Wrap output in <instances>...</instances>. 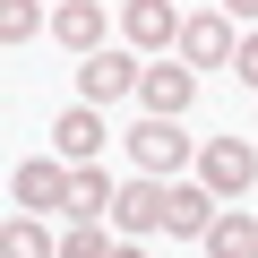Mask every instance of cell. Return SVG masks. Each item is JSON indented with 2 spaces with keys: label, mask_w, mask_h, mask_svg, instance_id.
<instances>
[{
  "label": "cell",
  "mask_w": 258,
  "mask_h": 258,
  "mask_svg": "<svg viewBox=\"0 0 258 258\" xmlns=\"http://www.w3.org/2000/svg\"><path fill=\"white\" fill-rule=\"evenodd\" d=\"M35 26H43L35 0H0V43H35Z\"/></svg>",
  "instance_id": "9a60e30c"
},
{
  "label": "cell",
  "mask_w": 258,
  "mask_h": 258,
  "mask_svg": "<svg viewBox=\"0 0 258 258\" xmlns=\"http://www.w3.org/2000/svg\"><path fill=\"white\" fill-rule=\"evenodd\" d=\"M52 35L86 60V52H103V0H60L52 9Z\"/></svg>",
  "instance_id": "30bf717a"
},
{
  "label": "cell",
  "mask_w": 258,
  "mask_h": 258,
  "mask_svg": "<svg viewBox=\"0 0 258 258\" xmlns=\"http://www.w3.org/2000/svg\"><path fill=\"white\" fill-rule=\"evenodd\" d=\"M112 258H147V249H129V241H120V249H112Z\"/></svg>",
  "instance_id": "d6986e66"
},
{
  "label": "cell",
  "mask_w": 258,
  "mask_h": 258,
  "mask_svg": "<svg viewBox=\"0 0 258 258\" xmlns=\"http://www.w3.org/2000/svg\"><path fill=\"white\" fill-rule=\"evenodd\" d=\"M112 207H120V189H112V181H103L95 164H78V181H69V215H86V224H103Z\"/></svg>",
  "instance_id": "5bb4252c"
},
{
  "label": "cell",
  "mask_w": 258,
  "mask_h": 258,
  "mask_svg": "<svg viewBox=\"0 0 258 258\" xmlns=\"http://www.w3.org/2000/svg\"><path fill=\"white\" fill-rule=\"evenodd\" d=\"M207 224H215V189H207V181H198V189H189V181H172L164 232H181V241H189V232H207Z\"/></svg>",
  "instance_id": "7c38bea8"
},
{
  "label": "cell",
  "mask_w": 258,
  "mask_h": 258,
  "mask_svg": "<svg viewBox=\"0 0 258 258\" xmlns=\"http://www.w3.org/2000/svg\"><path fill=\"white\" fill-rule=\"evenodd\" d=\"M232 78H241V86L258 95V35H241V52H232Z\"/></svg>",
  "instance_id": "e0dca14e"
},
{
  "label": "cell",
  "mask_w": 258,
  "mask_h": 258,
  "mask_svg": "<svg viewBox=\"0 0 258 258\" xmlns=\"http://www.w3.org/2000/svg\"><path fill=\"white\" fill-rule=\"evenodd\" d=\"M103 138H112V129H103V103H69V112L52 120V147H60L69 164H95Z\"/></svg>",
  "instance_id": "9c48e42d"
},
{
  "label": "cell",
  "mask_w": 258,
  "mask_h": 258,
  "mask_svg": "<svg viewBox=\"0 0 258 258\" xmlns=\"http://www.w3.org/2000/svg\"><path fill=\"white\" fill-rule=\"evenodd\" d=\"M69 181H78V164H69V155H26L9 189H18V207H26V215H52V207L69 215Z\"/></svg>",
  "instance_id": "7a4b0ae2"
},
{
  "label": "cell",
  "mask_w": 258,
  "mask_h": 258,
  "mask_svg": "<svg viewBox=\"0 0 258 258\" xmlns=\"http://www.w3.org/2000/svg\"><path fill=\"white\" fill-rule=\"evenodd\" d=\"M138 60H129V52H86L78 60V103H120V95H138Z\"/></svg>",
  "instance_id": "277c9868"
},
{
  "label": "cell",
  "mask_w": 258,
  "mask_h": 258,
  "mask_svg": "<svg viewBox=\"0 0 258 258\" xmlns=\"http://www.w3.org/2000/svg\"><path fill=\"white\" fill-rule=\"evenodd\" d=\"M60 258H112V241H103V224H86V215H69V241H60Z\"/></svg>",
  "instance_id": "2e32d148"
},
{
  "label": "cell",
  "mask_w": 258,
  "mask_h": 258,
  "mask_svg": "<svg viewBox=\"0 0 258 258\" xmlns=\"http://www.w3.org/2000/svg\"><path fill=\"white\" fill-rule=\"evenodd\" d=\"M224 18H258V0H224Z\"/></svg>",
  "instance_id": "ac0fdd59"
},
{
  "label": "cell",
  "mask_w": 258,
  "mask_h": 258,
  "mask_svg": "<svg viewBox=\"0 0 258 258\" xmlns=\"http://www.w3.org/2000/svg\"><path fill=\"white\" fill-rule=\"evenodd\" d=\"M0 258H60V241L43 232V215H9L0 224Z\"/></svg>",
  "instance_id": "4fadbf2b"
},
{
  "label": "cell",
  "mask_w": 258,
  "mask_h": 258,
  "mask_svg": "<svg viewBox=\"0 0 258 258\" xmlns=\"http://www.w3.org/2000/svg\"><path fill=\"white\" fill-rule=\"evenodd\" d=\"M120 35L138 52H172L181 43V18H172V0H120Z\"/></svg>",
  "instance_id": "ba28073f"
},
{
  "label": "cell",
  "mask_w": 258,
  "mask_h": 258,
  "mask_svg": "<svg viewBox=\"0 0 258 258\" xmlns=\"http://www.w3.org/2000/svg\"><path fill=\"white\" fill-rule=\"evenodd\" d=\"M198 241H207V258H258V224H249V207H215V224H207Z\"/></svg>",
  "instance_id": "8fae6325"
},
{
  "label": "cell",
  "mask_w": 258,
  "mask_h": 258,
  "mask_svg": "<svg viewBox=\"0 0 258 258\" xmlns=\"http://www.w3.org/2000/svg\"><path fill=\"white\" fill-rule=\"evenodd\" d=\"M129 155H138V172H181V155H189V138H181V120H164V112H147L138 129H129Z\"/></svg>",
  "instance_id": "8992f818"
},
{
  "label": "cell",
  "mask_w": 258,
  "mask_h": 258,
  "mask_svg": "<svg viewBox=\"0 0 258 258\" xmlns=\"http://www.w3.org/2000/svg\"><path fill=\"white\" fill-rule=\"evenodd\" d=\"M172 52H181L189 69H232L241 43H232V18H224V9H198V18H181V43H172Z\"/></svg>",
  "instance_id": "3957f363"
},
{
  "label": "cell",
  "mask_w": 258,
  "mask_h": 258,
  "mask_svg": "<svg viewBox=\"0 0 258 258\" xmlns=\"http://www.w3.org/2000/svg\"><path fill=\"white\" fill-rule=\"evenodd\" d=\"M138 103H147V112H164V120H181V112L198 103V69L164 52V60H155V69L138 78Z\"/></svg>",
  "instance_id": "5b68a950"
},
{
  "label": "cell",
  "mask_w": 258,
  "mask_h": 258,
  "mask_svg": "<svg viewBox=\"0 0 258 258\" xmlns=\"http://www.w3.org/2000/svg\"><path fill=\"white\" fill-rule=\"evenodd\" d=\"M198 181H207L215 198H249V189H258V147H249V138H207V147H198Z\"/></svg>",
  "instance_id": "6da1fadb"
},
{
  "label": "cell",
  "mask_w": 258,
  "mask_h": 258,
  "mask_svg": "<svg viewBox=\"0 0 258 258\" xmlns=\"http://www.w3.org/2000/svg\"><path fill=\"white\" fill-rule=\"evenodd\" d=\"M164 207H172V181H164V172H147V181H129V189H120L112 224L138 241V232H164Z\"/></svg>",
  "instance_id": "52a82bcc"
}]
</instances>
